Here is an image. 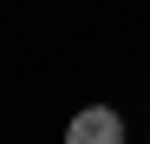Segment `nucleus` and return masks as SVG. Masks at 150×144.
<instances>
[{
  "label": "nucleus",
  "mask_w": 150,
  "mask_h": 144,
  "mask_svg": "<svg viewBox=\"0 0 150 144\" xmlns=\"http://www.w3.org/2000/svg\"><path fill=\"white\" fill-rule=\"evenodd\" d=\"M65 138H72V144H117V138H124V118L105 111V105H91V111H79V118L65 125Z\"/></svg>",
  "instance_id": "f257e3e1"
}]
</instances>
